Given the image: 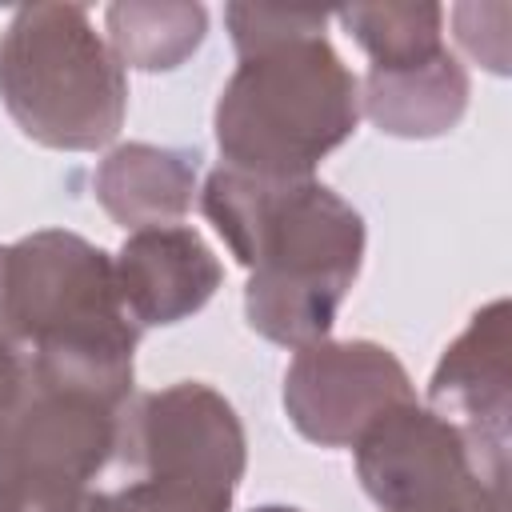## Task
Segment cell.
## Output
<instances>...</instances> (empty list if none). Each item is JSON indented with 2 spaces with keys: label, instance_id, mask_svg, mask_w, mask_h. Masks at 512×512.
I'll return each instance as SVG.
<instances>
[{
  "label": "cell",
  "instance_id": "obj_1",
  "mask_svg": "<svg viewBox=\"0 0 512 512\" xmlns=\"http://www.w3.org/2000/svg\"><path fill=\"white\" fill-rule=\"evenodd\" d=\"M200 208L252 272L248 324L288 348L324 340L360 272V212L312 176L276 180L228 164L208 176Z\"/></svg>",
  "mask_w": 512,
  "mask_h": 512
},
{
  "label": "cell",
  "instance_id": "obj_2",
  "mask_svg": "<svg viewBox=\"0 0 512 512\" xmlns=\"http://www.w3.org/2000/svg\"><path fill=\"white\" fill-rule=\"evenodd\" d=\"M4 308L44 376L112 404L132 400L140 328L128 320L112 260L96 244L44 228L4 248Z\"/></svg>",
  "mask_w": 512,
  "mask_h": 512
},
{
  "label": "cell",
  "instance_id": "obj_3",
  "mask_svg": "<svg viewBox=\"0 0 512 512\" xmlns=\"http://www.w3.org/2000/svg\"><path fill=\"white\" fill-rule=\"evenodd\" d=\"M356 120V76L324 32H304L240 56L216 104V144L228 168L304 180Z\"/></svg>",
  "mask_w": 512,
  "mask_h": 512
},
{
  "label": "cell",
  "instance_id": "obj_4",
  "mask_svg": "<svg viewBox=\"0 0 512 512\" xmlns=\"http://www.w3.org/2000/svg\"><path fill=\"white\" fill-rule=\"evenodd\" d=\"M0 96L24 136L88 152L108 144L128 108L124 64L76 4H28L0 40Z\"/></svg>",
  "mask_w": 512,
  "mask_h": 512
},
{
  "label": "cell",
  "instance_id": "obj_5",
  "mask_svg": "<svg viewBox=\"0 0 512 512\" xmlns=\"http://www.w3.org/2000/svg\"><path fill=\"white\" fill-rule=\"evenodd\" d=\"M124 512H228L244 476V428L208 384L144 392L120 412Z\"/></svg>",
  "mask_w": 512,
  "mask_h": 512
},
{
  "label": "cell",
  "instance_id": "obj_6",
  "mask_svg": "<svg viewBox=\"0 0 512 512\" xmlns=\"http://www.w3.org/2000/svg\"><path fill=\"white\" fill-rule=\"evenodd\" d=\"M352 448L360 484L384 512H508V464L432 408L396 404Z\"/></svg>",
  "mask_w": 512,
  "mask_h": 512
},
{
  "label": "cell",
  "instance_id": "obj_7",
  "mask_svg": "<svg viewBox=\"0 0 512 512\" xmlns=\"http://www.w3.org/2000/svg\"><path fill=\"white\" fill-rule=\"evenodd\" d=\"M412 400V380L404 364L368 340L328 344L316 340L296 348V360L284 376V408L300 436L344 448L388 408Z\"/></svg>",
  "mask_w": 512,
  "mask_h": 512
},
{
  "label": "cell",
  "instance_id": "obj_8",
  "mask_svg": "<svg viewBox=\"0 0 512 512\" xmlns=\"http://www.w3.org/2000/svg\"><path fill=\"white\" fill-rule=\"evenodd\" d=\"M432 412L484 456L508 464V304L492 300L444 352L428 384Z\"/></svg>",
  "mask_w": 512,
  "mask_h": 512
},
{
  "label": "cell",
  "instance_id": "obj_9",
  "mask_svg": "<svg viewBox=\"0 0 512 512\" xmlns=\"http://www.w3.org/2000/svg\"><path fill=\"white\" fill-rule=\"evenodd\" d=\"M120 304L136 328L176 324L208 304L224 268L212 248L184 224L140 228L112 260Z\"/></svg>",
  "mask_w": 512,
  "mask_h": 512
},
{
  "label": "cell",
  "instance_id": "obj_10",
  "mask_svg": "<svg viewBox=\"0 0 512 512\" xmlns=\"http://www.w3.org/2000/svg\"><path fill=\"white\" fill-rule=\"evenodd\" d=\"M468 104V76L448 48L392 68H368L364 112L392 136H440Z\"/></svg>",
  "mask_w": 512,
  "mask_h": 512
},
{
  "label": "cell",
  "instance_id": "obj_11",
  "mask_svg": "<svg viewBox=\"0 0 512 512\" xmlns=\"http://www.w3.org/2000/svg\"><path fill=\"white\" fill-rule=\"evenodd\" d=\"M196 156L156 144H120L96 168V200L124 228H160L188 212Z\"/></svg>",
  "mask_w": 512,
  "mask_h": 512
},
{
  "label": "cell",
  "instance_id": "obj_12",
  "mask_svg": "<svg viewBox=\"0 0 512 512\" xmlns=\"http://www.w3.org/2000/svg\"><path fill=\"white\" fill-rule=\"evenodd\" d=\"M108 36L120 64L156 72L176 68L204 36L200 4H112Z\"/></svg>",
  "mask_w": 512,
  "mask_h": 512
},
{
  "label": "cell",
  "instance_id": "obj_13",
  "mask_svg": "<svg viewBox=\"0 0 512 512\" xmlns=\"http://www.w3.org/2000/svg\"><path fill=\"white\" fill-rule=\"evenodd\" d=\"M340 20L348 36H356L360 48L372 56V68L412 64L444 48V8L436 4H352L340 8Z\"/></svg>",
  "mask_w": 512,
  "mask_h": 512
},
{
  "label": "cell",
  "instance_id": "obj_14",
  "mask_svg": "<svg viewBox=\"0 0 512 512\" xmlns=\"http://www.w3.org/2000/svg\"><path fill=\"white\" fill-rule=\"evenodd\" d=\"M328 12H300V8H256V4H232L228 8V28H232V44L240 56L260 52L268 44L304 36V32H324Z\"/></svg>",
  "mask_w": 512,
  "mask_h": 512
},
{
  "label": "cell",
  "instance_id": "obj_15",
  "mask_svg": "<svg viewBox=\"0 0 512 512\" xmlns=\"http://www.w3.org/2000/svg\"><path fill=\"white\" fill-rule=\"evenodd\" d=\"M36 384H40V372H36L32 348L20 340L4 308V248H0V428L32 400Z\"/></svg>",
  "mask_w": 512,
  "mask_h": 512
},
{
  "label": "cell",
  "instance_id": "obj_16",
  "mask_svg": "<svg viewBox=\"0 0 512 512\" xmlns=\"http://www.w3.org/2000/svg\"><path fill=\"white\" fill-rule=\"evenodd\" d=\"M60 512H124V504L116 500V492H80Z\"/></svg>",
  "mask_w": 512,
  "mask_h": 512
},
{
  "label": "cell",
  "instance_id": "obj_17",
  "mask_svg": "<svg viewBox=\"0 0 512 512\" xmlns=\"http://www.w3.org/2000/svg\"><path fill=\"white\" fill-rule=\"evenodd\" d=\"M252 512H300V508H280V504H268V508H252Z\"/></svg>",
  "mask_w": 512,
  "mask_h": 512
}]
</instances>
